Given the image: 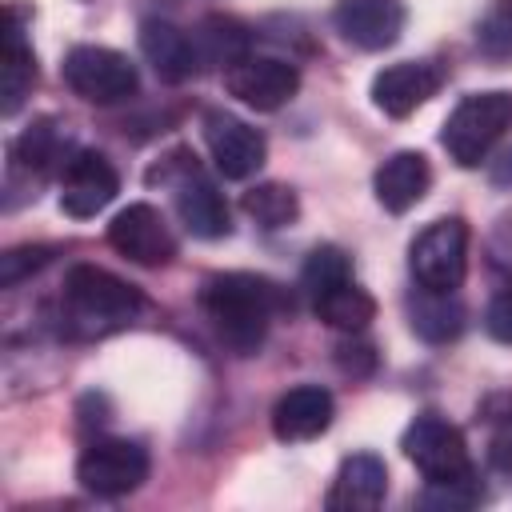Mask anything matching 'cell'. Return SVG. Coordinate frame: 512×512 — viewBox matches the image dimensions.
Returning a JSON list of instances; mask_svg holds the SVG:
<instances>
[{"label": "cell", "mask_w": 512, "mask_h": 512, "mask_svg": "<svg viewBox=\"0 0 512 512\" xmlns=\"http://www.w3.org/2000/svg\"><path fill=\"white\" fill-rule=\"evenodd\" d=\"M196 300L216 340L236 356H256L272 320L292 312L288 292L276 280L256 272H212L204 276Z\"/></svg>", "instance_id": "cell-1"}, {"label": "cell", "mask_w": 512, "mask_h": 512, "mask_svg": "<svg viewBox=\"0 0 512 512\" xmlns=\"http://www.w3.org/2000/svg\"><path fill=\"white\" fill-rule=\"evenodd\" d=\"M60 304H64L60 320L68 324L72 336H108L116 328H128L144 312L140 288L96 264H72L64 272Z\"/></svg>", "instance_id": "cell-2"}, {"label": "cell", "mask_w": 512, "mask_h": 512, "mask_svg": "<svg viewBox=\"0 0 512 512\" xmlns=\"http://www.w3.org/2000/svg\"><path fill=\"white\" fill-rule=\"evenodd\" d=\"M148 184H168L176 192V216L192 236L220 240L232 232V216H228L220 188L200 172V164L188 148H176L164 164H156L148 172Z\"/></svg>", "instance_id": "cell-3"}, {"label": "cell", "mask_w": 512, "mask_h": 512, "mask_svg": "<svg viewBox=\"0 0 512 512\" xmlns=\"http://www.w3.org/2000/svg\"><path fill=\"white\" fill-rule=\"evenodd\" d=\"M508 128H512V92H504V88L472 92L444 120L440 144L460 168H480L488 160V152L496 148V140H504Z\"/></svg>", "instance_id": "cell-4"}, {"label": "cell", "mask_w": 512, "mask_h": 512, "mask_svg": "<svg viewBox=\"0 0 512 512\" xmlns=\"http://www.w3.org/2000/svg\"><path fill=\"white\" fill-rule=\"evenodd\" d=\"M60 76L88 104H120V100H128L140 88L136 64L124 52L104 48V44H76V48H68L64 64H60Z\"/></svg>", "instance_id": "cell-5"}, {"label": "cell", "mask_w": 512, "mask_h": 512, "mask_svg": "<svg viewBox=\"0 0 512 512\" xmlns=\"http://www.w3.org/2000/svg\"><path fill=\"white\" fill-rule=\"evenodd\" d=\"M408 268L420 288L456 292L468 272V224L460 216L432 220L408 248Z\"/></svg>", "instance_id": "cell-6"}, {"label": "cell", "mask_w": 512, "mask_h": 512, "mask_svg": "<svg viewBox=\"0 0 512 512\" xmlns=\"http://www.w3.org/2000/svg\"><path fill=\"white\" fill-rule=\"evenodd\" d=\"M148 452L136 440H120V436H96L80 460H76V480L84 492L100 496V500H116L136 492L148 480Z\"/></svg>", "instance_id": "cell-7"}, {"label": "cell", "mask_w": 512, "mask_h": 512, "mask_svg": "<svg viewBox=\"0 0 512 512\" xmlns=\"http://www.w3.org/2000/svg\"><path fill=\"white\" fill-rule=\"evenodd\" d=\"M400 448H404V456L416 464V472L424 480H452V476L472 472L464 432L448 416H440V412H420L404 428Z\"/></svg>", "instance_id": "cell-8"}, {"label": "cell", "mask_w": 512, "mask_h": 512, "mask_svg": "<svg viewBox=\"0 0 512 512\" xmlns=\"http://www.w3.org/2000/svg\"><path fill=\"white\" fill-rule=\"evenodd\" d=\"M108 244L140 268H164L176 260V236H172L168 220L160 216V208H152L144 200L120 208L108 220Z\"/></svg>", "instance_id": "cell-9"}, {"label": "cell", "mask_w": 512, "mask_h": 512, "mask_svg": "<svg viewBox=\"0 0 512 512\" xmlns=\"http://www.w3.org/2000/svg\"><path fill=\"white\" fill-rule=\"evenodd\" d=\"M200 128H204V144L212 152V164L224 180H248L252 172H260V164L268 156V140L248 120H240L224 108H208Z\"/></svg>", "instance_id": "cell-10"}, {"label": "cell", "mask_w": 512, "mask_h": 512, "mask_svg": "<svg viewBox=\"0 0 512 512\" xmlns=\"http://www.w3.org/2000/svg\"><path fill=\"white\" fill-rule=\"evenodd\" d=\"M116 192H120V172L112 168V160L104 152L80 148L60 168V208L72 220H88V216L104 212L116 200Z\"/></svg>", "instance_id": "cell-11"}, {"label": "cell", "mask_w": 512, "mask_h": 512, "mask_svg": "<svg viewBox=\"0 0 512 512\" xmlns=\"http://www.w3.org/2000/svg\"><path fill=\"white\" fill-rule=\"evenodd\" d=\"M224 88L256 112H276L300 92V72L276 56H244L224 72Z\"/></svg>", "instance_id": "cell-12"}, {"label": "cell", "mask_w": 512, "mask_h": 512, "mask_svg": "<svg viewBox=\"0 0 512 512\" xmlns=\"http://www.w3.org/2000/svg\"><path fill=\"white\" fill-rule=\"evenodd\" d=\"M444 84V72L440 64L432 60H400V64H388L372 76V104L392 116V120H404L412 116L416 108H424Z\"/></svg>", "instance_id": "cell-13"}, {"label": "cell", "mask_w": 512, "mask_h": 512, "mask_svg": "<svg viewBox=\"0 0 512 512\" xmlns=\"http://www.w3.org/2000/svg\"><path fill=\"white\" fill-rule=\"evenodd\" d=\"M336 32L360 52H384L404 32V0H336Z\"/></svg>", "instance_id": "cell-14"}, {"label": "cell", "mask_w": 512, "mask_h": 512, "mask_svg": "<svg viewBox=\"0 0 512 512\" xmlns=\"http://www.w3.org/2000/svg\"><path fill=\"white\" fill-rule=\"evenodd\" d=\"M332 416H336V404H332L328 388L296 384L272 404V432L284 444H304V440H316L320 432H328Z\"/></svg>", "instance_id": "cell-15"}, {"label": "cell", "mask_w": 512, "mask_h": 512, "mask_svg": "<svg viewBox=\"0 0 512 512\" xmlns=\"http://www.w3.org/2000/svg\"><path fill=\"white\" fill-rule=\"evenodd\" d=\"M388 496V468L376 452H352L340 460V472L328 488V508L332 512H372Z\"/></svg>", "instance_id": "cell-16"}, {"label": "cell", "mask_w": 512, "mask_h": 512, "mask_svg": "<svg viewBox=\"0 0 512 512\" xmlns=\"http://www.w3.org/2000/svg\"><path fill=\"white\" fill-rule=\"evenodd\" d=\"M428 188H432V164H428L424 152H412V148L392 152V156L376 168V176H372L376 200H380L388 212H396V216L408 212V208H416V204L428 196Z\"/></svg>", "instance_id": "cell-17"}, {"label": "cell", "mask_w": 512, "mask_h": 512, "mask_svg": "<svg viewBox=\"0 0 512 512\" xmlns=\"http://www.w3.org/2000/svg\"><path fill=\"white\" fill-rule=\"evenodd\" d=\"M140 52H144V60L152 64V72L164 84H184L200 68L192 36L184 28H176L172 20H156V16L144 20L140 24Z\"/></svg>", "instance_id": "cell-18"}, {"label": "cell", "mask_w": 512, "mask_h": 512, "mask_svg": "<svg viewBox=\"0 0 512 512\" xmlns=\"http://www.w3.org/2000/svg\"><path fill=\"white\" fill-rule=\"evenodd\" d=\"M56 164L64 168L68 160H64V140H60V132H56L52 120L28 124L12 140V148H8V176L12 180H44Z\"/></svg>", "instance_id": "cell-19"}, {"label": "cell", "mask_w": 512, "mask_h": 512, "mask_svg": "<svg viewBox=\"0 0 512 512\" xmlns=\"http://www.w3.org/2000/svg\"><path fill=\"white\" fill-rule=\"evenodd\" d=\"M408 320H412V332L428 344H448L464 332V304L452 296V292H432V288H416L408 296Z\"/></svg>", "instance_id": "cell-20"}, {"label": "cell", "mask_w": 512, "mask_h": 512, "mask_svg": "<svg viewBox=\"0 0 512 512\" xmlns=\"http://www.w3.org/2000/svg\"><path fill=\"white\" fill-rule=\"evenodd\" d=\"M192 44H196V56L200 64H220L224 72L232 64H240L244 56H252V28L236 16H204L192 32Z\"/></svg>", "instance_id": "cell-21"}, {"label": "cell", "mask_w": 512, "mask_h": 512, "mask_svg": "<svg viewBox=\"0 0 512 512\" xmlns=\"http://www.w3.org/2000/svg\"><path fill=\"white\" fill-rule=\"evenodd\" d=\"M32 84H36V56L32 48L24 44V28H20V12L12 8V20H8V36H4V64H0V112L4 116H16L20 104L32 96Z\"/></svg>", "instance_id": "cell-22"}, {"label": "cell", "mask_w": 512, "mask_h": 512, "mask_svg": "<svg viewBox=\"0 0 512 512\" xmlns=\"http://www.w3.org/2000/svg\"><path fill=\"white\" fill-rule=\"evenodd\" d=\"M312 312L316 320H324L336 332H364L376 320V300L356 284V280H340L332 288H324L320 296H312Z\"/></svg>", "instance_id": "cell-23"}, {"label": "cell", "mask_w": 512, "mask_h": 512, "mask_svg": "<svg viewBox=\"0 0 512 512\" xmlns=\"http://www.w3.org/2000/svg\"><path fill=\"white\" fill-rule=\"evenodd\" d=\"M240 208H244L264 232L288 228V224H296V216H300V200H296V192H292L288 184H276V180L248 188V192L240 196Z\"/></svg>", "instance_id": "cell-24"}, {"label": "cell", "mask_w": 512, "mask_h": 512, "mask_svg": "<svg viewBox=\"0 0 512 512\" xmlns=\"http://www.w3.org/2000/svg\"><path fill=\"white\" fill-rule=\"evenodd\" d=\"M340 280H352V260H348V252L336 248V244H320V248H312L308 260H304V272H300V284H304L308 300L320 296L324 288L340 284Z\"/></svg>", "instance_id": "cell-25"}, {"label": "cell", "mask_w": 512, "mask_h": 512, "mask_svg": "<svg viewBox=\"0 0 512 512\" xmlns=\"http://www.w3.org/2000/svg\"><path fill=\"white\" fill-rule=\"evenodd\" d=\"M480 500H484V484L476 480V472L452 480H428V488L420 492V508H436V512H468Z\"/></svg>", "instance_id": "cell-26"}, {"label": "cell", "mask_w": 512, "mask_h": 512, "mask_svg": "<svg viewBox=\"0 0 512 512\" xmlns=\"http://www.w3.org/2000/svg\"><path fill=\"white\" fill-rule=\"evenodd\" d=\"M52 244H20V248H8L4 256H0V284L4 288H16L24 276H32V272H40L48 260H52Z\"/></svg>", "instance_id": "cell-27"}, {"label": "cell", "mask_w": 512, "mask_h": 512, "mask_svg": "<svg viewBox=\"0 0 512 512\" xmlns=\"http://www.w3.org/2000/svg\"><path fill=\"white\" fill-rule=\"evenodd\" d=\"M336 368L352 380L360 376H372L376 372V348L364 344V340H348V344H336Z\"/></svg>", "instance_id": "cell-28"}, {"label": "cell", "mask_w": 512, "mask_h": 512, "mask_svg": "<svg viewBox=\"0 0 512 512\" xmlns=\"http://www.w3.org/2000/svg\"><path fill=\"white\" fill-rule=\"evenodd\" d=\"M484 328H488L492 340L512 344V284L500 288V292L488 300V308H484Z\"/></svg>", "instance_id": "cell-29"}, {"label": "cell", "mask_w": 512, "mask_h": 512, "mask_svg": "<svg viewBox=\"0 0 512 512\" xmlns=\"http://www.w3.org/2000/svg\"><path fill=\"white\" fill-rule=\"evenodd\" d=\"M492 460H496V468L512 472V424H508L504 432H496V440H492Z\"/></svg>", "instance_id": "cell-30"}, {"label": "cell", "mask_w": 512, "mask_h": 512, "mask_svg": "<svg viewBox=\"0 0 512 512\" xmlns=\"http://www.w3.org/2000/svg\"><path fill=\"white\" fill-rule=\"evenodd\" d=\"M488 176H492V184H496V188H512V148H504V152L492 160Z\"/></svg>", "instance_id": "cell-31"}]
</instances>
